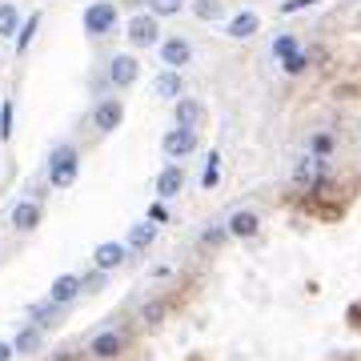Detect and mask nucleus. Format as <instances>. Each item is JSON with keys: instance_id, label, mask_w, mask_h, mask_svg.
Instances as JSON below:
<instances>
[{"instance_id": "nucleus-5", "label": "nucleus", "mask_w": 361, "mask_h": 361, "mask_svg": "<svg viewBox=\"0 0 361 361\" xmlns=\"http://www.w3.org/2000/svg\"><path fill=\"white\" fill-rule=\"evenodd\" d=\"M161 149H165L169 161H180V157H189V153L197 149V129H180V125H177V129L169 133L165 141H161Z\"/></svg>"}, {"instance_id": "nucleus-19", "label": "nucleus", "mask_w": 361, "mask_h": 361, "mask_svg": "<svg viewBox=\"0 0 361 361\" xmlns=\"http://www.w3.org/2000/svg\"><path fill=\"white\" fill-rule=\"evenodd\" d=\"M13 349H16V353H37V349H40V325H25V329L16 334Z\"/></svg>"}, {"instance_id": "nucleus-26", "label": "nucleus", "mask_w": 361, "mask_h": 361, "mask_svg": "<svg viewBox=\"0 0 361 361\" xmlns=\"http://www.w3.org/2000/svg\"><path fill=\"white\" fill-rule=\"evenodd\" d=\"M289 52H297V40L289 37V32H281V37L273 40V56H277V61H285Z\"/></svg>"}, {"instance_id": "nucleus-16", "label": "nucleus", "mask_w": 361, "mask_h": 361, "mask_svg": "<svg viewBox=\"0 0 361 361\" xmlns=\"http://www.w3.org/2000/svg\"><path fill=\"white\" fill-rule=\"evenodd\" d=\"M257 28H261V16H257V13H237V16L229 20V37H233V40H249Z\"/></svg>"}, {"instance_id": "nucleus-12", "label": "nucleus", "mask_w": 361, "mask_h": 361, "mask_svg": "<svg viewBox=\"0 0 361 361\" xmlns=\"http://www.w3.org/2000/svg\"><path fill=\"white\" fill-rule=\"evenodd\" d=\"M317 180H322V157H313V153L301 157L297 169H293V185H297V189H313Z\"/></svg>"}, {"instance_id": "nucleus-9", "label": "nucleus", "mask_w": 361, "mask_h": 361, "mask_svg": "<svg viewBox=\"0 0 361 361\" xmlns=\"http://www.w3.org/2000/svg\"><path fill=\"white\" fill-rule=\"evenodd\" d=\"M180 189H185V169L173 161V165H165V169H161V177H157V197L169 201V197H177Z\"/></svg>"}, {"instance_id": "nucleus-1", "label": "nucleus", "mask_w": 361, "mask_h": 361, "mask_svg": "<svg viewBox=\"0 0 361 361\" xmlns=\"http://www.w3.org/2000/svg\"><path fill=\"white\" fill-rule=\"evenodd\" d=\"M77 169H80V157L73 145H56L49 157V180L56 185V189H65V185H73L77 180Z\"/></svg>"}, {"instance_id": "nucleus-11", "label": "nucleus", "mask_w": 361, "mask_h": 361, "mask_svg": "<svg viewBox=\"0 0 361 361\" xmlns=\"http://www.w3.org/2000/svg\"><path fill=\"white\" fill-rule=\"evenodd\" d=\"M173 116H177L180 129H201V121H205V104L193 101V97H180L177 109H173Z\"/></svg>"}, {"instance_id": "nucleus-23", "label": "nucleus", "mask_w": 361, "mask_h": 361, "mask_svg": "<svg viewBox=\"0 0 361 361\" xmlns=\"http://www.w3.org/2000/svg\"><path fill=\"white\" fill-rule=\"evenodd\" d=\"M193 13L201 16V20H217V16L225 13V4H221V0H197Z\"/></svg>"}, {"instance_id": "nucleus-32", "label": "nucleus", "mask_w": 361, "mask_h": 361, "mask_svg": "<svg viewBox=\"0 0 361 361\" xmlns=\"http://www.w3.org/2000/svg\"><path fill=\"white\" fill-rule=\"evenodd\" d=\"M13 353H16L13 345H4V341H0V361H13Z\"/></svg>"}, {"instance_id": "nucleus-4", "label": "nucleus", "mask_w": 361, "mask_h": 361, "mask_svg": "<svg viewBox=\"0 0 361 361\" xmlns=\"http://www.w3.org/2000/svg\"><path fill=\"white\" fill-rule=\"evenodd\" d=\"M137 77H141L137 56L121 52V56H113V61H109V80H113L116 89H129V85H137Z\"/></svg>"}, {"instance_id": "nucleus-17", "label": "nucleus", "mask_w": 361, "mask_h": 361, "mask_svg": "<svg viewBox=\"0 0 361 361\" xmlns=\"http://www.w3.org/2000/svg\"><path fill=\"white\" fill-rule=\"evenodd\" d=\"M157 97H165V101H180V73L177 68H169V73H161V77L153 80Z\"/></svg>"}, {"instance_id": "nucleus-18", "label": "nucleus", "mask_w": 361, "mask_h": 361, "mask_svg": "<svg viewBox=\"0 0 361 361\" xmlns=\"http://www.w3.org/2000/svg\"><path fill=\"white\" fill-rule=\"evenodd\" d=\"M153 241H157V225H149V221H145V225H133V233H129V249L133 253H145Z\"/></svg>"}, {"instance_id": "nucleus-28", "label": "nucleus", "mask_w": 361, "mask_h": 361, "mask_svg": "<svg viewBox=\"0 0 361 361\" xmlns=\"http://www.w3.org/2000/svg\"><path fill=\"white\" fill-rule=\"evenodd\" d=\"M329 153H334V141H329L325 133H317V137H313V157H329Z\"/></svg>"}, {"instance_id": "nucleus-13", "label": "nucleus", "mask_w": 361, "mask_h": 361, "mask_svg": "<svg viewBox=\"0 0 361 361\" xmlns=\"http://www.w3.org/2000/svg\"><path fill=\"white\" fill-rule=\"evenodd\" d=\"M257 229H261V217L249 213V209H241V213L229 217V237H257Z\"/></svg>"}, {"instance_id": "nucleus-14", "label": "nucleus", "mask_w": 361, "mask_h": 361, "mask_svg": "<svg viewBox=\"0 0 361 361\" xmlns=\"http://www.w3.org/2000/svg\"><path fill=\"white\" fill-rule=\"evenodd\" d=\"M13 225H16L20 233H32V229H37V225H40V205H37V201H20V205L13 209Z\"/></svg>"}, {"instance_id": "nucleus-6", "label": "nucleus", "mask_w": 361, "mask_h": 361, "mask_svg": "<svg viewBox=\"0 0 361 361\" xmlns=\"http://www.w3.org/2000/svg\"><path fill=\"white\" fill-rule=\"evenodd\" d=\"M121 121H125V104L116 101V97H104V101L97 104V113H92V125H97V133H113Z\"/></svg>"}, {"instance_id": "nucleus-24", "label": "nucleus", "mask_w": 361, "mask_h": 361, "mask_svg": "<svg viewBox=\"0 0 361 361\" xmlns=\"http://www.w3.org/2000/svg\"><path fill=\"white\" fill-rule=\"evenodd\" d=\"M185 0H149V13L153 16H177Z\"/></svg>"}, {"instance_id": "nucleus-30", "label": "nucleus", "mask_w": 361, "mask_h": 361, "mask_svg": "<svg viewBox=\"0 0 361 361\" xmlns=\"http://www.w3.org/2000/svg\"><path fill=\"white\" fill-rule=\"evenodd\" d=\"M225 237H229V229H209L205 237H201V241H205V245H221Z\"/></svg>"}, {"instance_id": "nucleus-25", "label": "nucleus", "mask_w": 361, "mask_h": 361, "mask_svg": "<svg viewBox=\"0 0 361 361\" xmlns=\"http://www.w3.org/2000/svg\"><path fill=\"white\" fill-rule=\"evenodd\" d=\"M37 25H40V13H32V16L25 20V28H20V37H16V49H20V52L32 44V32H37Z\"/></svg>"}, {"instance_id": "nucleus-2", "label": "nucleus", "mask_w": 361, "mask_h": 361, "mask_svg": "<svg viewBox=\"0 0 361 361\" xmlns=\"http://www.w3.org/2000/svg\"><path fill=\"white\" fill-rule=\"evenodd\" d=\"M113 25H116V4L113 0H92L89 8H85V32H89V37H104Z\"/></svg>"}, {"instance_id": "nucleus-10", "label": "nucleus", "mask_w": 361, "mask_h": 361, "mask_svg": "<svg viewBox=\"0 0 361 361\" xmlns=\"http://www.w3.org/2000/svg\"><path fill=\"white\" fill-rule=\"evenodd\" d=\"M125 257H129V245H121V241H104V245H97V253H92V261H97L101 273L125 265Z\"/></svg>"}, {"instance_id": "nucleus-27", "label": "nucleus", "mask_w": 361, "mask_h": 361, "mask_svg": "<svg viewBox=\"0 0 361 361\" xmlns=\"http://www.w3.org/2000/svg\"><path fill=\"white\" fill-rule=\"evenodd\" d=\"M165 310H169L165 301H153V305H145V310H141V322H145V325H161Z\"/></svg>"}, {"instance_id": "nucleus-31", "label": "nucleus", "mask_w": 361, "mask_h": 361, "mask_svg": "<svg viewBox=\"0 0 361 361\" xmlns=\"http://www.w3.org/2000/svg\"><path fill=\"white\" fill-rule=\"evenodd\" d=\"M349 325H353V329H361V297L349 305Z\"/></svg>"}, {"instance_id": "nucleus-20", "label": "nucleus", "mask_w": 361, "mask_h": 361, "mask_svg": "<svg viewBox=\"0 0 361 361\" xmlns=\"http://www.w3.org/2000/svg\"><path fill=\"white\" fill-rule=\"evenodd\" d=\"M20 32V13L16 4H0V37H16Z\"/></svg>"}, {"instance_id": "nucleus-15", "label": "nucleus", "mask_w": 361, "mask_h": 361, "mask_svg": "<svg viewBox=\"0 0 361 361\" xmlns=\"http://www.w3.org/2000/svg\"><path fill=\"white\" fill-rule=\"evenodd\" d=\"M77 293H80V277H56L49 289V301L52 305H68Z\"/></svg>"}, {"instance_id": "nucleus-33", "label": "nucleus", "mask_w": 361, "mask_h": 361, "mask_svg": "<svg viewBox=\"0 0 361 361\" xmlns=\"http://www.w3.org/2000/svg\"><path fill=\"white\" fill-rule=\"evenodd\" d=\"M61 361H80V357H61Z\"/></svg>"}, {"instance_id": "nucleus-7", "label": "nucleus", "mask_w": 361, "mask_h": 361, "mask_svg": "<svg viewBox=\"0 0 361 361\" xmlns=\"http://www.w3.org/2000/svg\"><path fill=\"white\" fill-rule=\"evenodd\" d=\"M121 349H125V337L116 334V329H101V334L89 341V353L92 357H101V361H113Z\"/></svg>"}, {"instance_id": "nucleus-8", "label": "nucleus", "mask_w": 361, "mask_h": 361, "mask_svg": "<svg viewBox=\"0 0 361 361\" xmlns=\"http://www.w3.org/2000/svg\"><path fill=\"white\" fill-rule=\"evenodd\" d=\"M161 61H165L169 68L189 65V61H193V44H189L185 37H169L165 44H161Z\"/></svg>"}, {"instance_id": "nucleus-22", "label": "nucleus", "mask_w": 361, "mask_h": 361, "mask_svg": "<svg viewBox=\"0 0 361 361\" xmlns=\"http://www.w3.org/2000/svg\"><path fill=\"white\" fill-rule=\"evenodd\" d=\"M281 68L289 73V77H297V73H305V68H310V52H289V56L281 61Z\"/></svg>"}, {"instance_id": "nucleus-21", "label": "nucleus", "mask_w": 361, "mask_h": 361, "mask_svg": "<svg viewBox=\"0 0 361 361\" xmlns=\"http://www.w3.org/2000/svg\"><path fill=\"white\" fill-rule=\"evenodd\" d=\"M217 180H221V157H217V153H209L205 173H201V185H205V189H217Z\"/></svg>"}, {"instance_id": "nucleus-29", "label": "nucleus", "mask_w": 361, "mask_h": 361, "mask_svg": "<svg viewBox=\"0 0 361 361\" xmlns=\"http://www.w3.org/2000/svg\"><path fill=\"white\" fill-rule=\"evenodd\" d=\"M310 4H322V0H285L281 13H301V8H310Z\"/></svg>"}, {"instance_id": "nucleus-3", "label": "nucleus", "mask_w": 361, "mask_h": 361, "mask_svg": "<svg viewBox=\"0 0 361 361\" xmlns=\"http://www.w3.org/2000/svg\"><path fill=\"white\" fill-rule=\"evenodd\" d=\"M129 40L137 44V49H149V44H157L161 40V25H157L153 13H141L129 20Z\"/></svg>"}]
</instances>
